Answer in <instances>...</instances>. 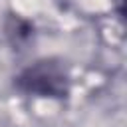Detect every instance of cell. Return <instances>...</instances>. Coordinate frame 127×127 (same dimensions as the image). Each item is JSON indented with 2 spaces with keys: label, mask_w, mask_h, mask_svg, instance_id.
Listing matches in <instances>:
<instances>
[{
  "label": "cell",
  "mask_w": 127,
  "mask_h": 127,
  "mask_svg": "<svg viewBox=\"0 0 127 127\" xmlns=\"http://www.w3.org/2000/svg\"><path fill=\"white\" fill-rule=\"evenodd\" d=\"M14 87L30 97L65 99L71 91V75L60 58H40L14 75Z\"/></svg>",
  "instance_id": "cell-1"
}]
</instances>
